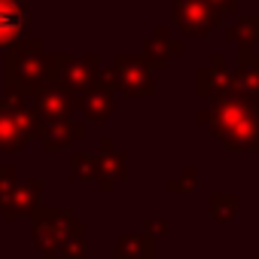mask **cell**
<instances>
[{"label":"cell","instance_id":"obj_1","mask_svg":"<svg viewBox=\"0 0 259 259\" xmlns=\"http://www.w3.org/2000/svg\"><path fill=\"white\" fill-rule=\"evenodd\" d=\"M19 31H22V13L13 4H4V0H0V43L16 37Z\"/></svg>","mask_w":259,"mask_h":259}]
</instances>
